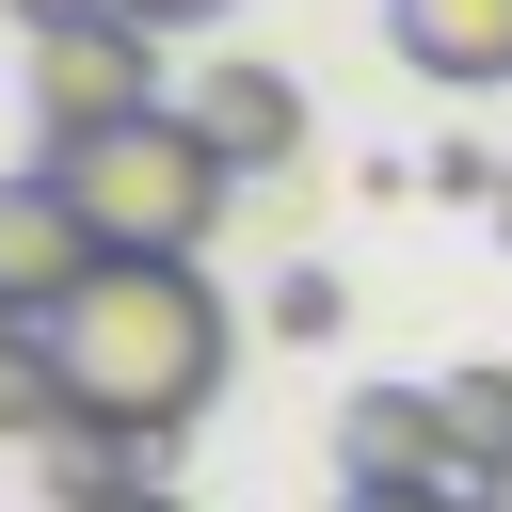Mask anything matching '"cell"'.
I'll return each mask as SVG.
<instances>
[{
    "mask_svg": "<svg viewBox=\"0 0 512 512\" xmlns=\"http://www.w3.org/2000/svg\"><path fill=\"white\" fill-rule=\"evenodd\" d=\"M160 448H176V432H144V416H96V400H80L32 464H48V496H64V512H112V496H144V480H160Z\"/></svg>",
    "mask_w": 512,
    "mask_h": 512,
    "instance_id": "obj_8",
    "label": "cell"
},
{
    "mask_svg": "<svg viewBox=\"0 0 512 512\" xmlns=\"http://www.w3.org/2000/svg\"><path fill=\"white\" fill-rule=\"evenodd\" d=\"M48 176L80 192L96 256H208V224H224V192H240V160L192 128V96H160V112L96 128V144H64Z\"/></svg>",
    "mask_w": 512,
    "mask_h": 512,
    "instance_id": "obj_2",
    "label": "cell"
},
{
    "mask_svg": "<svg viewBox=\"0 0 512 512\" xmlns=\"http://www.w3.org/2000/svg\"><path fill=\"white\" fill-rule=\"evenodd\" d=\"M192 128H208L240 176H272V160H304V80H288V64H208V80H192Z\"/></svg>",
    "mask_w": 512,
    "mask_h": 512,
    "instance_id": "obj_7",
    "label": "cell"
},
{
    "mask_svg": "<svg viewBox=\"0 0 512 512\" xmlns=\"http://www.w3.org/2000/svg\"><path fill=\"white\" fill-rule=\"evenodd\" d=\"M480 512H512V480H480Z\"/></svg>",
    "mask_w": 512,
    "mask_h": 512,
    "instance_id": "obj_17",
    "label": "cell"
},
{
    "mask_svg": "<svg viewBox=\"0 0 512 512\" xmlns=\"http://www.w3.org/2000/svg\"><path fill=\"white\" fill-rule=\"evenodd\" d=\"M96 288V224L64 176H0V320H64Z\"/></svg>",
    "mask_w": 512,
    "mask_h": 512,
    "instance_id": "obj_4",
    "label": "cell"
},
{
    "mask_svg": "<svg viewBox=\"0 0 512 512\" xmlns=\"http://www.w3.org/2000/svg\"><path fill=\"white\" fill-rule=\"evenodd\" d=\"M80 416V384H64V336L48 320H0V448H48Z\"/></svg>",
    "mask_w": 512,
    "mask_h": 512,
    "instance_id": "obj_9",
    "label": "cell"
},
{
    "mask_svg": "<svg viewBox=\"0 0 512 512\" xmlns=\"http://www.w3.org/2000/svg\"><path fill=\"white\" fill-rule=\"evenodd\" d=\"M336 480H352V496L448 480V400H432V384H352V400H336Z\"/></svg>",
    "mask_w": 512,
    "mask_h": 512,
    "instance_id": "obj_5",
    "label": "cell"
},
{
    "mask_svg": "<svg viewBox=\"0 0 512 512\" xmlns=\"http://www.w3.org/2000/svg\"><path fill=\"white\" fill-rule=\"evenodd\" d=\"M272 336H336V272H288L272 288Z\"/></svg>",
    "mask_w": 512,
    "mask_h": 512,
    "instance_id": "obj_11",
    "label": "cell"
},
{
    "mask_svg": "<svg viewBox=\"0 0 512 512\" xmlns=\"http://www.w3.org/2000/svg\"><path fill=\"white\" fill-rule=\"evenodd\" d=\"M336 512H480L464 480H400V496H336Z\"/></svg>",
    "mask_w": 512,
    "mask_h": 512,
    "instance_id": "obj_12",
    "label": "cell"
},
{
    "mask_svg": "<svg viewBox=\"0 0 512 512\" xmlns=\"http://www.w3.org/2000/svg\"><path fill=\"white\" fill-rule=\"evenodd\" d=\"M112 512H192V496H160V480H144V496H112Z\"/></svg>",
    "mask_w": 512,
    "mask_h": 512,
    "instance_id": "obj_15",
    "label": "cell"
},
{
    "mask_svg": "<svg viewBox=\"0 0 512 512\" xmlns=\"http://www.w3.org/2000/svg\"><path fill=\"white\" fill-rule=\"evenodd\" d=\"M384 48L448 96H496L512 80V0H384Z\"/></svg>",
    "mask_w": 512,
    "mask_h": 512,
    "instance_id": "obj_6",
    "label": "cell"
},
{
    "mask_svg": "<svg viewBox=\"0 0 512 512\" xmlns=\"http://www.w3.org/2000/svg\"><path fill=\"white\" fill-rule=\"evenodd\" d=\"M112 16H144V32H208L224 0H112Z\"/></svg>",
    "mask_w": 512,
    "mask_h": 512,
    "instance_id": "obj_13",
    "label": "cell"
},
{
    "mask_svg": "<svg viewBox=\"0 0 512 512\" xmlns=\"http://www.w3.org/2000/svg\"><path fill=\"white\" fill-rule=\"evenodd\" d=\"M128 112H160V32H144V16L32 32V128H48V160L96 144V128H128Z\"/></svg>",
    "mask_w": 512,
    "mask_h": 512,
    "instance_id": "obj_3",
    "label": "cell"
},
{
    "mask_svg": "<svg viewBox=\"0 0 512 512\" xmlns=\"http://www.w3.org/2000/svg\"><path fill=\"white\" fill-rule=\"evenodd\" d=\"M48 336H64V384L96 416H144V432H192L240 368V320H224L208 256H96V288Z\"/></svg>",
    "mask_w": 512,
    "mask_h": 512,
    "instance_id": "obj_1",
    "label": "cell"
},
{
    "mask_svg": "<svg viewBox=\"0 0 512 512\" xmlns=\"http://www.w3.org/2000/svg\"><path fill=\"white\" fill-rule=\"evenodd\" d=\"M496 256H512V176H496Z\"/></svg>",
    "mask_w": 512,
    "mask_h": 512,
    "instance_id": "obj_16",
    "label": "cell"
},
{
    "mask_svg": "<svg viewBox=\"0 0 512 512\" xmlns=\"http://www.w3.org/2000/svg\"><path fill=\"white\" fill-rule=\"evenodd\" d=\"M16 16H32V32H80V16H112V0H16Z\"/></svg>",
    "mask_w": 512,
    "mask_h": 512,
    "instance_id": "obj_14",
    "label": "cell"
},
{
    "mask_svg": "<svg viewBox=\"0 0 512 512\" xmlns=\"http://www.w3.org/2000/svg\"><path fill=\"white\" fill-rule=\"evenodd\" d=\"M432 400H448V480H464V496L512 480V368H448Z\"/></svg>",
    "mask_w": 512,
    "mask_h": 512,
    "instance_id": "obj_10",
    "label": "cell"
}]
</instances>
